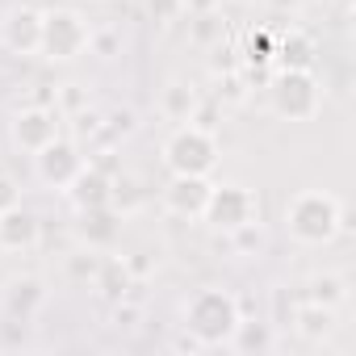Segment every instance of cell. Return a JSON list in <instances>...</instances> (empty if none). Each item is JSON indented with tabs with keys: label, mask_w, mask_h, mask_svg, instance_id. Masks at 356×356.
<instances>
[{
	"label": "cell",
	"mask_w": 356,
	"mask_h": 356,
	"mask_svg": "<svg viewBox=\"0 0 356 356\" xmlns=\"http://www.w3.org/2000/svg\"><path fill=\"white\" fill-rule=\"evenodd\" d=\"M239 323H243V306L222 285H206L189 293L181 306V327L197 348H231Z\"/></svg>",
	"instance_id": "obj_1"
},
{
	"label": "cell",
	"mask_w": 356,
	"mask_h": 356,
	"mask_svg": "<svg viewBox=\"0 0 356 356\" xmlns=\"http://www.w3.org/2000/svg\"><path fill=\"white\" fill-rule=\"evenodd\" d=\"M343 231V202L327 189H302L285 202V235L302 248H327Z\"/></svg>",
	"instance_id": "obj_2"
},
{
	"label": "cell",
	"mask_w": 356,
	"mask_h": 356,
	"mask_svg": "<svg viewBox=\"0 0 356 356\" xmlns=\"http://www.w3.org/2000/svg\"><path fill=\"white\" fill-rule=\"evenodd\" d=\"M163 168L172 176H210L222 159V143L210 126L202 122H181L163 138Z\"/></svg>",
	"instance_id": "obj_3"
},
{
	"label": "cell",
	"mask_w": 356,
	"mask_h": 356,
	"mask_svg": "<svg viewBox=\"0 0 356 356\" xmlns=\"http://www.w3.org/2000/svg\"><path fill=\"white\" fill-rule=\"evenodd\" d=\"M268 109L281 122H314L323 109V84L314 67H277L268 80Z\"/></svg>",
	"instance_id": "obj_4"
},
{
	"label": "cell",
	"mask_w": 356,
	"mask_h": 356,
	"mask_svg": "<svg viewBox=\"0 0 356 356\" xmlns=\"http://www.w3.org/2000/svg\"><path fill=\"white\" fill-rule=\"evenodd\" d=\"M92 47V26L76 9H47L42 13V42L38 55L51 63H72Z\"/></svg>",
	"instance_id": "obj_5"
},
{
	"label": "cell",
	"mask_w": 356,
	"mask_h": 356,
	"mask_svg": "<svg viewBox=\"0 0 356 356\" xmlns=\"http://www.w3.org/2000/svg\"><path fill=\"white\" fill-rule=\"evenodd\" d=\"M202 222L218 235H231L248 222H260V197L248 185H214L210 202L202 210Z\"/></svg>",
	"instance_id": "obj_6"
},
{
	"label": "cell",
	"mask_w": 356,
	"mask_h": 356,
	"mask_svg": "<svg viewBox=\"0 0 356 356\" xmlns=\"http://www.w3.org/2000/svg\"><path fill=\"white\" fill-rule=\"evenodd\" d=\"M63 134V113L51 109V105H22L13 118H9V138L17 151L26 155H38L47 143H55Z\"/></svg>",
	"instance_id": "obj_7"
},
{
	"label": "cell",
	"mask_w": 356,
	"mask_h": 356,
	"mask_svg": "<svg viewBox=\"0 0 356 356\" xmlns=\"http://www.w3.org/2000/svg\"><path fill=\"white\" fill-rule=\"evenodd\" d=\"M88 159H84V151L72 143V138H55V143H47L38 155H34V172H38V181L47 185V189H55V193H63L72 181H76V172L84 168Z\"/></svg>",
	"instance_id": "obj_8"
},
{
	"label": "cell",
	"mask_w": 356,
	"mask_h": 356,
	"mask_svg": "<svg viewBox=\"0 0 356 356\" xmlns=\"http://www.w3.org/2000/svg\"><path fill=\"white\" fill-rule=\"evenodd\" d=\"M210 189H214L210 176H172V181L159 189V206H163V214L181 218V222H202Z\"/></svg>",
	"instance_id": "obj_9"
},
{
	"label": "cell",
	"mask_w": 356,
	"mask_h": 356,
	"mask_svg": "<svg viewBox=\"0 0 356 356\" xmlns=\"http://www.w3.org/2000/svg\"><path fill=\"white\" fill-rule=\"evenodd\" d=\"M0 42H5L9 55H38V42H42V9L34 5H17L5 13V22H0Z\"/></svg>",
	"instance_id": "obj_10"
},
{
	"label": "cell",
	"mask_w": 356,
	"mask_h": 356,
	"mask_svg": "<svg viewBox=\"0 0 356 356\" xmlns=\"http://www.w3.org/2000/svg\"><path fill=\"white\" fill-rule=\"evenodd\" d=\"M63 193H67V202L76 206V214H80V210H101V206L113 202V181H109V172H105L101 163H84V168L76 172V181H72Z\"/></svg>",
	"instance_id": "obj_11"
},
{
	"label": "cell",
	"mask_w": 356,
	"mask_h": 356,
	"mask_svg": "<svg viewBox=\"0 0 356 356\" xmlns=\"http://www.w3.org/2000/svg\"><path fill=\"white\" fill-rule=\"evenodd\" d=\"M38 239H42V222H38V214H30L22 202L13 206V210H5L0 214V252H34L38 248Z\"/></svg>",
	"instance_id": "obj_12"
},
{
	"label": "cell",
	"mask_w": 356,
	"mask_h": 356,
	"mask_svg": "<svg viewBox=\"0 0 356 356\" xmlns=\"http://www.w3.org/2000/svg\"><path fill=\"white\" fill-rule=\"evenodd\" d=\"M92 289L105 302H126L130 289H134V264H130V256H101L97 273H92Z\"/></svg>",
	"instance_id": "obj_13"
},
{
	"label": "cell",
	"mask_w": 356,
	"mask_h": 356,
	"mask_svg": "<svg viewBox=\"0 0 356 356\" xmlns=\"http://www.w3.org/2000/svg\"><path fill=\"white\" fill-rule=\"evenodd\" d=\"M289 327L306 339V343H327L331 335H335V327H339V310H331V306H318V302H298L293 306V314H289Z\"/></svg>",
	"instance_id": "obj_14"
},
{
	"label": "cell",
	"mask_w": 356,
	"mask_h": 356,
	"mask_svg": "<svg viewBox=\"0 0 356 356\" xmlns=\"http://www.w3.org/2000/svg\"><path fill=\"white\" fill-rule=\"evenodd\" d=\"M155 109L168 118V122H197V109H202V97H197V88L189 84V80H168L163 84V92H159V101H155Z\"/></svg>",
	"instance_id": "obj_15"
},
{
	"label": "cell",
	"mask_w": 356,
	"mask_h": 356,
	"mask_svg": "<svg viewBox=\"0 0 356 356\" xmlns=\"http://www.w3.org/2000/svg\"><path fill=\"white\" fill-rule=\"evenodd\" d=\"M80 239L92 248V252H101V248H113V239H118V231H122V214L113 210V206H101V210H80Z\"/></svg>",
	"instance_id": "obj_16"
},
{
	"label": "cell",
	"mask_w": 356,
	"mask_h": 356,
	"mask_svg": "<svg viewBox=\"0 0 356 356\" xmlns=\"http://www.w3.org/2000/svg\"><path fill=\"white\" fill-rule=\"evenodd\" d=\"M306 298H310V302H318V306H331V310H339V306L348 302V281H343L339 273H318V277H310V285H306Z\"/></svg>",
	"instance_id": "obj_17"
},
{
	"label": "cell",
	"mask_w": 356,
	"mask_h": 356,
	"mask_svg": "<svg viewBox=\"0 0 356 356\" xmlns=\"http://www.w3.org/2000/svg\"><path fill=\"white\" fill-rule=\"evenodd\" d=\"M277 63L281 67H314V42L302 34V30H293L289 38H277Z\"/></svg>",
	"instance_id": "obj_18"
},
{
	"label": "cell",
	"mask_w": 356,
	"mask_h": 356,
	"mask_svg": "<svg viewBox=\"0 0 356 356\" xmlns=\"http://www.w3.org/2000/svg\"><path fill=\"white\" fill-rule=\"evenodd\" d=\"M42 285L34 281V277H26V281H13L9 285V314H17V318H30L38 306H42Z\"/></svg>",
	"instance_id": "obj_19"
},
{
	"label": "cell",
	"mask_w": 356,
	"mask_h": 356,
	"mask_svg": "<svg viewBox=\"0 0 356 356\" xmlns=\"http://www.w3.org/2000/svg\"><path fill=\"white\" fill-rule=\"evenodd\" d=\"M231 348H248V352L256 348V352H264V348H273V327L268 323H239Z\"/></svg>",
	"instance_id": "obj_20"
},
{
	"label": "cell",
	"mask_w": 356,
	"mask_h": 356,
	"mask_svg": "<svg viewBox=\"0 0 356 356\" xmlns=\"http://www.w3.org/2000/svg\"><path fill=\"white\" fill-rule=\"evenodd\" d=\"M227 239H231V248H235V256H256V252L264 248V231H260V222H248V227H239V231H231Z\"/></svg>",
	"instance_id": "obj_21"
},
{
	"label": "cell",
	"mask_w": 356,
	"mask_h": 356,
	"mask_svg": "<svg viewBox=\"0 0 356 356\" xmlns=\"http://www.w3.org/2000/svg\"><path fill=\"white\" fill-rule=\"evenodd\" d=\"M97 260H101V256L88 248V252L72 256V260H67V268H72V277H76V281H92V273H97Z\"/></svg>",
	"instance_id": "obj_22"
},
{
	"label": "cell",
	"mask_w": 356,
	"mask_h": 356,
	"mask_svg": "<svg viewBox=\"0 0 356 356\" xmlns=\"http://www.w3.org/2000/svg\"><path fill=\"white\" fill-rule=\"evenodd\" d=\"M273 51H277V38H273V34L260 30V34L248 38V59H260V63H264V59H273Z\"/></svg>",
	"instance_id": "obj_23"
},
{
	"label": "cell",
	"mask_w": 356,
	"mask_h": 356,
	"mask_svg": "<svg viewBox=\"0 0 356 356\" xmlns=\"http://www.w3.org/2000/svg\"><path fill=\"white\" fill-rule=\"evenodd\" d=\"M193 38H197V42H210V38H222V22H218L214 13H202V17L193 22Z\"/></svg>",
	"instance_id": "obj_24"
},
{
	"label": "cell",
	"mask_w": 356,
	"mask_h": 356,
	"mask_svg": "<svg viewBox=\"0 0 356 356\" xmlns=\"http://www.w3.org/2000/svg\"><path fill=\"white\" fill-rule=\"evenodd\" d=\"M17 202H22V189H17V181L0 172V214H5V210H13Z\"/></svg>",
	"instance_id": "obj_25"
},
{
	"label": "cell",
	"mask_w": 356,
	"mask_h": 356,
	"mask_svg": "<svg viewBox=\"0 0 356 356\" xmlns=\"http://www.w3.org/2000/svg\"><path fill=\"white\" fill-rule=\"evenodd\" d=\"M151 5V17L159 22V26H168L172 17H176V9H181V0H147Z\"/></svg>",
	"instance_id": "obj_26"
},
{
	"label": "cell",
	"mask_w": 356,
	"mask_h": 356,
	"mask_svg": "<svg viewBox=\"0 0 356 356\" xmlns=\"http://www.w3.org/2000/svg\"><path fill=\"white\" fill-rule=\"evenodd\" d=\"M239 5H256V0H239Z\"/></svg>",
	"instance_id": "obj_27"
}]
</instances>
